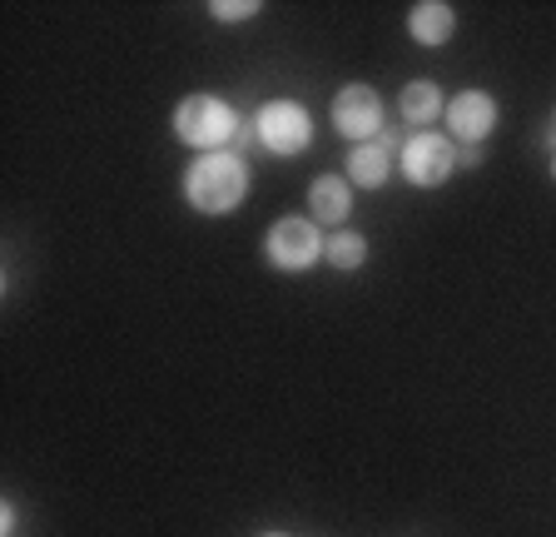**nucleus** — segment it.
<instances>
[{"label":"nucleus","mask_w":556,"mask_h":537,"mask_svg":"<svg viewBox=\"0 0 556 537\" xmlns=\"http://www.w3.org/2000/svg\"><path fill=\"white\" fill-rule=\"evenodd\" d=\"M442 120H447V140L452 145L477 150V145L497 129V100H492L486 90H463V95H452V100H447Z\"/></svg>","instance_id":"nucleus-5"},{"label":"nucleus","mask_w":556,"mask_h":537,"mask_svg":"<svg viewBox=\"0 0 556 537\" xmlns=\"http://www.w3.org/2000/svg\"><path fill=\"white\" fill-rule=\"evenodd\" d=\"M239 129H243L239 115H233L224 100H214V95H189V100H179V110H174V135L204 154L224 150Z\"/></svg>","instance_id":"nucleus-2"},{"label":"nucleus","mask_w":556,"mask_h":537,"mask_svg":"<svg viewBox=\"0 0 556 537\" xmlns=\"http://www.w3.org/2000/svg\"><path fill=\"white\" fill-rule=\"evenodd\" d=\"M324 259L333 268H363V259H368V239L353 234V229H338L333 239L324 245Z\"/></svg>","instance_id":"nucleus-12"},{"label":"nucleus","mask_w":556,"mask_h":537,"mask_svg":"<svg viewBox=\"0 0 556 537\" xmlns=\"http://www.w3.org/2000/svg\"><path fill=\"white\" fill-rule=\"evenodd\" d=\"M442 90L432 80H413L403 90V120H413V125H428V120H438L442 115Z\"/></svg>","instance_id":"nucleus-11"},{"label":"nucleus","mask_w":556,"mask_h":537,"mask_svg":"<svg viewBox=\"0 0 556 537\" xmlns=\"http://www.w3.org/2000/svg\"><path fill=\"white\" fill-rule=\"evenodd\" d=\"M185 199L199 214H229L249 199V164L229 150L199 154L185 170Z\"/></svg>","instance_id":"nucleus-1"},{"label":"nucleus","mask_w":556,"mask_h":537,"mask_svg":"<svg viewBox=\"0 0 556 537\" xmlns=\"http://www.w3.org/2000/svg\"><path fill=\"white\" fill-rule=\"evenodd\" d=\"M254 135L274 154H303L313 145V120L299 100H268L254 115Z\"/></svg>","instance_id":"nucleus-4"},{"label":"nucleus","mask_w":556,"mask_h":537,"mask_svg":"<svg viewBox=\"0 0 556 537\" xmlns=\"http://www.w3.org/2000/svg\"><path fill=\"white\" fill-rule=\"evenodd\" d=\"M333 129L343 140L372 145V135L382 129V100L372 85H343L333 100Z\"/></svg>","instance_id":"nucleus-6"},{"label":"nucleus","mask_w":556,"mask_h":537,"mask_svg":"<svg viewBox=\"0 0 556 537\" xmlns=\"http://www.w3.org/2000/svg\"><path fill=\"white\" fill-rule=\"evenodd\" d=\"M348 214H353V189H348V179L338 175H318L308 185V220L318 224H343Z\"/></svg>","instance_id":"nucleus-9"},{"label":"nucleus","mask_w":556,"mask_h":537,"mask_svg":"<svg viewBox=\"0 0 556 537\" xmlns=\"http://www.w3.org/2000/svg\"><path fill=\"white\" fill-rule=\"evenodd\" d=\"M208 15H219V21H254L258 5L254 0H208Z\"/></svg>","instance_id":"nucleus-13"},{"label":"nucleus","mask_w":556,"mask_h":537,"mask_svg":"<svg viewBox=\"0 0 556 537\" xmlns=\"http://www.w3.org/2000/svg\"><path fill=\"white\" fill-rule=\"evenodd\" d=\"M552 179H556V150H552Z\"/></svg>","instance_id":"nucleus-14"},{"label":"nucleus","mask_w":556,"mask_h":537,"mask_svg":"<svg viewBox=\"0 0 556 537\" xmlns=\"http://www.w3.org/2000/svg\"><path fill=\"white\" fill-rule=\"evenodd\" d=\"M452 30H457V11L442 5V0H417L413 11H407V36L417 46H447Z\"/></svg>","instance_id":"nucleus-8"},{"label":"nucleus","mask_w":556,"mask_h":537,"mask_svg":"<svg viewBox=\"0 0 556 537\" xmlns=\"http://www.w3.org/2000/svg\"><path fill=\"white\" fill-rule=\"evenodd\" d=\"M388 175H393V150L382 140L372 145H353V154H348V179L363 189H382L388 185Z\"/></svg>","instance_id":"nucleus-10"},{"label":"nucleus","mask_w":556,"mask_h":537,"mask_svg":"<svg viewBox=\"0 0 556 537\" xmlns=\"http://www.w3.org/2000/svg\"><path fill=\"white\" fill-rule=\"evenodd\" d=\"M264 537H283V533H264Z\"/></svg>","instance_id":"nucleus-15"},{"label":"nucleus","mask_w":556,"mask_h":537,"mask_svg":"<svg viewBox=\"0 0 556 537\" xmlns=\"http://www.w3.org/2000/svg\"><path fill=\"white\" fill-rule=\"evenodd\" d=\"M264 254H268V264L283 268V274H303V268H313L318 259H324V229H318L313 220H293V214H283V220L268 229Z\"/></svg>","instance_id":"nucleus-3"},{"label":"nucleus","mask_w":556,"mask_h":537,"mask_svg":"<svg viewBox=\"0 0 556 537\" xmlns=\"http://www.w3.org/2000/svg\"><path fill=\"white\" fill-rule=\"evenodd\" d=\"M452 170H457V145L442 140V135H413V140L403 145V175L413 179V185L432 189L442 185V179H452Z\"/></svg>","instance_id":"nucleus-7"}]
</instances>
